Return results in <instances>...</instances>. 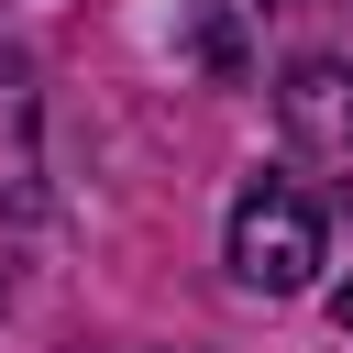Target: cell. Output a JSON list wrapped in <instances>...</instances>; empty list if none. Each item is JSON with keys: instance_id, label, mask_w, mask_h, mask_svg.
Segmentation results:
<instances>
[{"instance_id": "1", "label": "cell", "mask_w": 353, "mask_h": 353, "mask_svg": "<svg viewBox=\"0 0 353 353\" xmlns=\"http://www.w3.org/2000/svg\"><path fill=\"white\" fill-rule=\"evenodd\" d=\"M232 276L254 298H298L320 276V210H309V188L287 165L243 176V199H232Z\"/></svg>"}, {"instance_id": "2", "label": "cell", "mask_w": 353, "mask_h": 353, "mask_svg": "<svg viewBox=\"0 0 353 353\" xmlns=\"http://www.w3.org/2000/svg\"><path fill=\"white\" fill-rule=\"evenodd\" d=\"M0 221H44V88L22 44H0Z\"/></svg>"}, {"instance_id": "3", "label": "cell", "mask_w": 353, "mask_h": 353, "mask_svg": "<svg viewBox=\"0 0 353 353\" xmlns=\"http://www.w3.org/2000/svg\"><path fill=\"white\" fill-rule=\"evenodd\" d=\"M276 110H287V143H298V154H320V165H331V188L353 199V77H342V66H287Z\"/></svg>"}, {"instance_id": "4", "label": "cell", "mask_w": 353, "mask_h": 353, "mask_svg": "<svg viewBox=\"0 0 353 353\" xmlns=\"http://www.w3.org/2000/svg\"><path fill=\"white\" fill-rule=\"evenodd\" d=\"M331 320H342V331H353V287H342V298H331Z\"/></svg>"}]
</instances>
